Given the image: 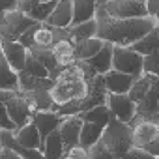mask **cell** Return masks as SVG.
<instances>
[{
	"mask_svg": "<svg viewBox=\"0 0 159 159\" xmlns=\"http://www.w3.org/2000/svg\"><path fill=\"white\" fill-rule=\"evenodd\" d=\"M133 127V144L144 146L155 137H159V122L153 118H139L131 122Z\"/></svg>",
	"mask_w": 159,
	"mask_h": 159,
	"instance_id": "cell-12",
	"label": "cell"
},
{
	"mask_svg": "<svg viewBox=\"0 0 159 159\" xmlns=\"http://www.w3.org/2000/svg\"><path fill=\"white\" fill-rule=\"evenodd\" d=\"M41 2H47V0H19V4H17V8L19 10H23L25 13H28L30 10H34L38 4H41Z\"/></svg>",
	"mask_w": 159,
	"mask_h": 159,
	"instance_id": "cell-36",
	"label": "cell"
},
{
	"mask_svg": "<svg viewBox=\"0 0 159 159\" xmlns=\"http://www.w3.org/2000/svg\"><path fill=\"white\" fill-rule=\"evenodd\" d=\"M139 2H146V0H139Z\"/></svg>",
	"mask_w": 159,
	"mask_h": 159,
	"instance_id": "cell-42",
	"label": "cell"
},
{
	"mask_svg": "<svg viewBox=\"0 0 159 159\" xmlns=\"http://www.w3.org/2000/svg\"><path fill=\"white\" fill-rule=\"evenodd\" d=\"M17 4H19V0H0V15L10 10H15Z\"/></svg>",
	"mask_w": 159,
	"mask_h": 159,
	"instance_id": "cell-40",
	"label": "cell"
},
{
	"mask_svg": "<svg viewBox=\"0 0 159 159\" xmlns=\"http://www.w3.org/2000/svg\"><path fill=\"white\" fill-rule=\"evenodd\" d=\"M96 23H98V32L96 36L111 41L114 45H124L129 47L137 39H140L146 32H150L157 21L148 13L142 17H131V19H118L107 13L103 8L101 0H98V8H96Z\"/></svg>",
	"mask_w": 159,
	"mask_h": 159,
	"instance_id": "cell-1",
	"label": "cell"
},
{
	"mask_svg": "<svg viewBox=\"0 0 159 159\" xmlns=\"http://www.w3.org/2000/svg\"><path fill=\"white\" fill-rule=\"evenodd\" d=\"M73 21V8H71V0H58L54 10L51 11V15L43 21L47 25H51L52 28H66L69 26Z\"/></svg>",
	"mask_w": 159,
	"mask_h": 159,
	"instance_id": "cell-15",
	"label": "cell"
},
{
	"mask_svg": "<svg viewBox=\"0 0 159 159\" xmlns=\"http://www.w3.org/2000/svg\"><path fill=\"white\" fill-rule=\"evenodd\" d=\"M62 114H58L56 111H34L32 114V122L36 124V127L39 129V135H41V140L51 133L54 131L60 122H62Z\"/></svg>",
	"mask_w": 159,
	"mask_h": 159,
	"instance_id": "cell-16",
	"label": "cell"
},
{
	"mask_svg": "<svg viewBox=\"0 0 159 159\" xmlns=\"http://www.w3.org/2000/svg\"><path fill=\"white\" fill-rule=\"evenodd\" d=\"M67 28V26H66ZM66 28H52L47 23H39L36 21L21 38L19 41L26 47V49H49L52 47V43L60 38V36H67Z\"/></svg>",
	"mask_w": 159,
	"mask_h": 159,
	"instance_id": "cell-4",
	"label": "cell"
},
{
	"mask_svg": "<svg viewBox=\"0 0 159 159\" xmlns=\"http://www.w3.org/2000/svg\"><path fill=\"white\" fill-rule=\"evenodd\" d=\"M146 8H148V13L157 21L159 25V0H146Z\"/></svg>",
	"mask_w": 159,
	"mask_h": 159,
	"instance_id": "cell-37",
	"label": "cell"
},
{
	"mask_svg": "<svg viewBox=\"0 0 159 159\" xmlns=\"http://www.w3.org/2000/svg\"><path fill=\"white\" fill-rule=\"evenodd\" d=\"M112 51H114V43L105 41L103 47H101L96 54H92L90 58H86V62L92 66V69H94L96 73L103 75V73H107V71L112 67Z\"/></svg>",
	"mask_w": 159,
	"mask_h": 159,
	"instance_id": "cell-17",
	"label": "cell"
},
{
	"mask_svg": "<svg viewBox=\"0 0 159 159\" xmlns=\"http://www.w3.org/2000/svg\"><path fill=\"white\" fill-rule=\"evenodd\" d=\"M23 71H26V73H30V75H36V77H49V69H47L30 51H28V54H26V62H25Z\"/></svg>",
	"mask_w": 159,
	"mask_h": 159,
	"instance_id": "cell-30",
	"label": "cell"
},
{
	"mask_svg": "<svg viewBox=\"0 0 159 159\" xmlns=\"http://www.w3.org/2000/svg\"><path fill=\"white\" fill-rule=\"evenodd\" d=\"M66 32H67V38H71L73 41L84 39V38H92V36H96V32H98L96 17L90 19V21H83V23H77V25H69V26L66 28Z\"/></svg>",
	"mask_w": 159,
	"mask_h": 159,
	"instance_id": "cell-27",
	"label": "cell"
},
{
	"mask_svg": "<svg viewBox=\"0 0 159 159\" xmlns=\"http://www.w3.org/2000/svg\"><path fill=\"white\" fill-rule=\"evenodd\" d=\"M107 86H105V81H103V75L96 73L88 79V90H86V96L83 99V105H81V112L83 111H88L96 105H101L107 101Z\"/></svg>",
	"mask_w": 159,
	"mask_h": 159,
	"instance_id": "cell-10",
	"label": "cell"
},
{
	"mask_svg": "<svg viewBox=\"0 0 159 159\" xmlns=\"http://www.w3.org/2000/svg\"><path fill=\"white\" fill-rule=\"evenodd\" d=\"M0 159H21V155L10 146H0Z\"/></svg>",
	"mask_w": 159,
	"mask_h": 159,
	"instance_id": "cell-38",
	"label": "cell"
},
{
	"mask_svg": "<svg viewBox=\"0 0 159 159\" xmlns=\"http://www.w3.org/2000/svg\"><path fill=\"white\" fill-rule=\"evenodd\" d=\"M15 139L25 148H38V150H41V135H39V129L36 127V124L32 120L28 124L21 125L15 131Z\"/></svg>",
	"mask_w": 159,
	"mask_h": 159,
	"instance_id": "cell-20",
	"label": "cell"
},
{
	"mask_svg": "<svg viewBox=\"0 0 159 159\" xmlns=\"http://www.w3.org/2000/svg\"><path fill=\"white\" fill-rule=\"evenodd\" d=\"M19 75V90L21 92H26V90H39V88H45V90H51L52 86V79L51 77H36V75H30L26 71H17Z\"/></svg>",
	"mask_w": 159,
	"mask_h": 159,
	"instance_id": "cell-25",
	"label": "cell"
},
{
	"mask_svg": "<svg viewBox=\"0 0 159 159\" xmlns=\"http://www.w3.org/2000/svg\"><path fill=\"white\" fill-rule=\"evenodd\" d=\"M133 51L140 52L142 56L152 54V52H159V25H155L150 32H146L140 39H137L135 43L129 45Z\"/></svg>",
	"mask_w": 159,
	"mask_h": 159,
	"instance_id": "cell-22",
	"label": "cell"
},
{
	"mask_svg": "<svg viewBox=\"0 0 159 159\" xmlns=\"http://www.w3.org/2000/svg\"><path fill=\"white\" fill-rule=\"evenodd\" d=\"M142 148H146V152H148L152 157H159V137H155L153 140H150V142L144 144Z\"/></svg>",
	"mask_w": 159,
	"mask_h": 159,
	"instance_id": "cell-39",
	"label": "cell"
},
{
	"mask_svg": "<svg viewBox=\"0 0 159 159\" xmlns=\"http://www.w3.org/2000/svg\"><path fill=\"white\" fill-rule=\"evenodd\" d=\"M99 140L105 144L111 157H125L129 148L133 146V127L131 124L122 122L111 114V120L105 125Z\"/></svg>",
	"mask_w": 159,
	"mask_h": 159,
	"instance_id": "cell-3",
	"label": "cell"
},
{
	"mask_svg": "<svg viewBox=\"0 0 159 159\" xmlns=\"http://www.w3.org/2000/svg\"><path fill=\"white\" fill-rule=\"evenodd\" d=\"M133 75L129 73H124V71H118L114 67H111L107 73H103V81H105V86L109 92H114V94H127L131 84L135 83Z\"/></svg>",
	"mask_w": 159,
	"mask_h": 159,
	"instance_id": "cell-14",
	"label": "cell"
},
{
	"mask_svg": "<svg viewBox=\"0 0 159 159\" xmlns=\"http://www.w3.org/2000/svg\"><path fill=\"white\" fill-rule=\"evenodd\" d=\"M41 152H43V157H47V159H60V157H64L66 148H64V142H62L58 127L54 131H51L41 140Z\"/></svg>",
	"mask_w": 159,
	"mask_h": 159,
	"instance_id": "cell-21",
	"label": "cell"
},
{
	"mask_svg": "<svg viewBox=\"0 0 159 159\" xmlns=\"http://www.w3.org/2000/svg\"><path fill=\"white\" fill-rule=\"evenodd\" d=\"M144 56L137 51H133L131 47H124V45H114L112 51V67L124 73H129L133 77H139L144 67Z\"/></svg>",
	"mask_w": 159,
	"mask_h": 159,
	"instance_id": "cell-7",
	"label": "cell"
},
{
	"mask_svg": "<svg viewBox=\"0 0 159 159\" xmlns=\"http://www.w3.org/2000/svg\"><path fill=\"white\" fill-rule=\"evenodd\" d=\"M0 127L17 131V125L11 122V118H10V114H8V111H6V105L2 103V99H0Z\"/></svg>",
	"mask_w": 159,
	"mask_h": 159,
	"instance_id": "cell-34",
	"label": "cell"
},
{
	"mask_svg": "<svg viewBox=\"0 0 159 159\" xmlns=\"http://www.w3.org/2000/svg\"><path fill=\"white\" fill-rule=\"evenodd\" d=\"M127 94H129V98L137 105V114H135L133 120L153 118L155 107H157V101H159V77L153 75V73L142 71L135 79V83L131 84V88H129Z\"/></svg>",
	"mask_w": 159,
	"mask_h": 159,
	"instance_id": "cell-2",
	"label": "cell"
},
{
	"mask_svg": "<svg viewBox=\"0 0 159 159\" xmlns=\"http://www.w3.org/2000/svg\"><path fill=\"white\" fill-rule=\"evenodd\" d=\"M0 49H2L6 60L10 62V66H11L15 71H21V69L25 67L28 49H26L19 39H0Z\"/></svg>",
	"mask_w": 159,
	"mask_h": 159,
	"instance_id": "cell-13",
	"label": "cell"
},
{
	"mask_svg": "<svg viewBox=\"0 0 159 159\" xmlns=\"http://www.w3.org/2000/svg\"><path fill=\"white\" fill-rule=\"evenodd\" d=\"M56 2H58V0H47V2H41V4H38L34 10H30L26 15H28L30 19H34V21H39V23H43V21H45L49 15H51V11L54 10Z\"/></svg>",
	"mask_w": 159,
	"mask_h": 159,
	"instance_id": "cell-29",
	"label": "cell"
},
{
	"mask_svg": "<svg viewBox=\"0 0 159 159\" xmlns=\"http://www.w3.org/2000/svg\"><path fill=\"white\" fill-rule=\"evenodd\" d=\"M51 51H52L58 66H67V64L75 62V41L67 36H60L52 43Z\"/></svg>",
	"mask_w": 159,
	"mask_h": 159,
	"instance_id": "cell-18",
	"label": "cell"
},
{
	"mask_svg": "<svg viewBox=\"0 0 159 159\" xmlns=\"http://www.w3.org/2000/svg\"><path fill=\"white\" fill-rule=\"evenodd\" d=\"M0 99L6 105V111H8L11 122L17 125V129L32 120L34 111L30 109V105L21 90H0Z\"/></svg>",
	"mask_w": 159,
	"mask_h": 159,
	"instance_id": "cell-5",
	"label": "cell"
},
{
	"mask_svg": "<svg viewBox=\"0 0 159 159\" xmlns=\"http://www.w3.org/2000/svg\"><path fill=\"white\" fill-rule=\"evenodd\" d=\"M105 103H107L111 114L116 116L122 122H127L129 124L135 118V114H137V105L129 98V94H114V92H109Z\"/></svg>",
	"mask_w": 159,
	"mask_h": 159,
	"instance_id": "cell-9",
	"label": "cell"
},
{
	"mask_svg": "<svg viewBox=\"0 0 159 159\" xmlns=\"http://www.w3.org/2000/svg\"><path fill=\"white\" fill-rule=\"evenodd\" d=\"M81 127H83V118L79 114H69V116H64L60 125H58V131H60V137H62V142H64V148L69 150L71 146L75 144H81Z\"/></svg>",
	"mask_w": 159,
	"mask_h": 159,
	"instance_id": "cell-11",
	"label": "cell"
},
{
	"mask_svg": "<svg viewBox=\"0 0 159 159\" xmlns=\"http://www.w3.org/2000/svg\"><path fill=\"white\" fill-rule=\"evenodd\" d=\"M153 120L159 122V101H157V107H155V114H153Z\"/></svg>",
	"mask_w": 159,
	"mask_h": 159,
	"instance_id": "cell-41",
	"label": "cell"
},
{
	"mask_svg": "<svg viewBox=\"0 0 159 159\" xmlns=\"http://www.w3.org/2000/svg\"><path fill=\"white\" fill-rule=\"evenodd\" d=\"M71 8H73V21L71 25L90 21L96 17V8H98V0H71Z\"/></svg>",
	"mask_w": 159,
	"mask_h": 159,
	"instance_id": "cell-24",
	"label": "cell"
},
{
	"mask_svg": "<svg viewBox=\"0 0 159 159\" xmlns=\"http://www.w3.org/2000/svg\"><path fill=\"white\" fill-rule=\"evenodd\" d=\"M88 157H90V159H112L111 153L107 152V148H105V144H103L101 140L94 142V144L88 148Z\"/></svg>",
	"mask_w": 159,
	"mask_h": 159,
	"instance_id": "cell-31",
	"label": "cell"
},
{
	"mask_svg": "<svg viewBox=\"0 0 159 159\" xmlns=\"http://www.w3.org/2000/svg\"><path fill=\"white\" fill-rule=\"evenodd\" d=\"M0 90H19V75L0 49Z\"/></svg>",
	"mask_w": 159,
	"mask_h": 159,
	"instance_id": "cell-23",
	"label": "cell"
},
{
	"mask_svg": "<svg viewBox=\"0 0 159 159\" xmlns=\"http://www.w3.org/2000/svg\"><path fill=\"white\" fill-rule=\"evenodd\" d=\"M146 73H153L159 77V52H152L144 56V64H142Z\"/></svg>",
	"mask_w": 159,
	"mask_h": 159,
	"instance_id": "cell-32",
	"label": "cell"
},
{
	"mask_svg": "<svg viewBox=\"0 0 159 159\" xmlns=\"http://www.w3.org/2000/svg\"><path fill=\"white\" fill-rule=\"evenodd\" d=\"M105 39L92 36V38H84V39H77L75 41V60H86L92 54H96L101 47H103Z\"/></svg>",
	"mask_w": 159,
	"mask_h": 159,
	"instance_id": "cell-26",
	"label": "cell"
},
{
	"mask_svg": "<svg viewBox=\"0 0 159 159\" xmlns=\"http://www.w3.org/2000/svg\"><path fill=\"white\" fill-rule=\"evenodd\" d=\"M103 125H99V124H96V122H90V120H83V127H81V146H84L86 150L94 144V142H98L99 139H101V133H103Z\"/></svg>",
	"mask_w": 159,
	"mask_h": 159,
	"instance_id": "cell-28",
	"label": "cell"
},
{
	"mask_svg": "<svg viewBox=\"0 0 159 159\" xmlns=\"http://www.w3.org/2000/svg\"><path fill=\"white\" fill-rule=\"evenodd\" d=\"M36 21L15 8L0 15V39H19Z\"/></svg>",
	"mask_w": 159,
	"mask_h": 159,
	"instance_id": "cell-6",
	"label": "cell"
},
{
	"mask_svg": "<svg viewBox=\"0 0 159 159\" xmlns=\"http://www.w3.org/2000/svg\"><path fill=\"white\" fill-rule=\"evenodd\" d=\"M101 4L109 15L118 17V19H131V17L148 15L146 2H139V0H101Z\"/></svg>",
	"mask_w": 159,
	"mask_h": 159,
	"instance_id": "cell-8",
	"label": "cell"
},
{
	"mask_svg": "<svg viewBox=\"0 0 159 159\" xmlns=\"http://www.w3.org/2000/svg\"><path fill=\"white\" fill-rule=\"evenodd\" d=\"M125 157H140V159H153L148 152H146V148H142V146H131L129 148V152H127V155Z\"/></svg>",
	"mask_w": 159,
	"mask_h": 159,
	"instance_id": "cell-35",
	"label": "cell"
},
{
	"mask_svg": "<svg viewBox=\"0 0 159 159\" xmlns=\"http://www.w3.org/2000/svg\"><path fill=\"white\" fill-rule=\"evenodd\" d=\"M23 96L26 98L28 105L32 111H54V99L51 96L49 90L39 88V90H26L23 92Z\"/></svg>",
	"mask_w": 159,
	"mask_h": 159,
	"instance_id": "cell-19",
	"label": "cell"
},
{
	"mask_svg": "<svg viewBox=\"0 0 159 159\" xmlns=\"http://www.w3.org/2000/svg\"><path fill=\"white\" fill-rule=\"evenodd\" d=\"M64 157L66 159H88V150L81 144H75L64 152Z\"/></svg>",
	"mask_w": 159,
	"mask_h": 159,
	"instance_id": "cell-33",
	"label": "cell"
}]
</instances>
